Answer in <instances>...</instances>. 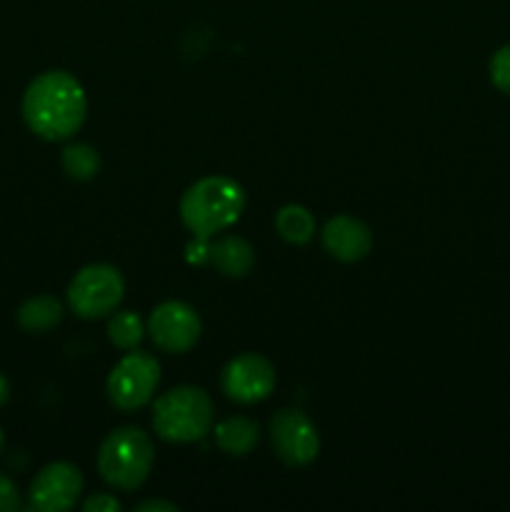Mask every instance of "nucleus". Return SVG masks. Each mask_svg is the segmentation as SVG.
I'll use <instances>...</instances> for the list:
<instances>
[{"mask_svg": "<svg viewBox=\"0 0 510 512\" xmlns=\"http://www.w3.org/2000/svg\"><path fill=\"white\" fill-rule=\"evenodd\" d=\"M88 115V95L65 70L40 73L23 95V120L38 138L68 140Z\"/></svg>", "mask_w": 510, "mask_h": 512, "instance_id": "nucleus-1", "label": "nucleus"}, {"mask_svg": "<svg viewBox=\"0 0 510 512\" xmlns=\"http://www.w3.org/2000/svg\"><path fill=\"white\" fill-rule=\"evenodd\" d=\"M245 208V190L225 175H208L190 185L180 198V220L195 240H210L238 223Z\"/></svg>", "mask_w": 510, "mask_h": 512, "instance_id": "nucleus-2", "label": "nucleus"}, {"mask_svg": "<svg viewBox=\"0 0 510 512\" xmlns=\"http://www.w3.org/2000/svg\"><path fill=\"white\" fill-rule=\"evenodd\" d=\"M155 463V448L148 433L125 425L105 435L98 448V473L113 488L138 490L148 480Z\"/></svg>", "mask_w": 510, "mask_h": 512, "instance_id": "nucleus-3", "label": "nucleus"}, {"mask_svg": "<svg viewBox=\"0 0 510 512\" xmlns=\"http://www.w3.org/2000/svg\"><path fill=\"white\" fill-rule=\"evenodd\" d=\"M153 428L165 443H198L213 428V400L195 385L168 390L155 400Z\"/></svg>", "mask_w": 510, "mask_h": 512, "instance_id": "nucleus-4", "label": "nucleus"}, {"mask_svg": "<svg viewBox=\"0 0 510 512\" xmlns=\"http://www.w3.org/2000/svg\"><path fill=\"white\" fill-rule=\"evenodd\" d=\"M125 295V280L115 265L95 263L75 273L68 288V305L78 318L98 320L115 313Z\"/></svg>", "mask_w": 510, "mask_h": 512, "instance_id": "nucleus-5", "label": "nucleus"}, {"mask_svg": "<svg viewBox=\"0 0 510 512\" xmlns=\"http://www.w3.org/2000/svg\"><path fill=\"white\" fill-rule=\"evenodd\" d=\"M160 385V363L155 355L143 350H130L128 355L118 360L108 375L105 393L108 400L123 413L138 410L150 403Z\"/></svg>", "mask_w": 510, "mask_h": 512, "instance_id": "nucleus-6", "label": "nucleus"}, {"mask_svg": "<svg viewBox=\"0 0 510 512\" xmlns=\"http://www.w3.org/2000/svg\"><path fill=\"white\" fill-rule=\"evenodd\" d=\"M270 445L273 453L283 460L285 465L303 468L310 465L320 453V435L315 430L313 420L300 410H278L270 420Z\"/></svg>", "mask_w": 510, "mask_h": 512, "instance_id": "nucleus-7", "label": "nucleus"}, {"mask_svg": "<svg viewBox=\"0 0 510 512\" xmlns=\"http://www.w3.org/2000/svg\"><path fill=\"white\" fill-rule=\"evenodd\" d=\"M148 335L163 353L180 355L188 353L200 338V315L193 305L183 300H165L158 308H153L148 318Z\"/></svg>", "mask_w": 510, "mask_h": 512, "instance_id": "nucleus-8", "label": "nucleus"}, {"mask_svg": "<svg viewBox=\"0 0 510 512\" xmlns=\"http://www.w3.org/2000/svg\"><path fill=\"white\" fill-rule=\"evenodd\" d=\"M220 388L230 400L240 405L260 403L275 388L273 363L258 353L238 355L220 373Z\"/></svg>", "mask_w": 510, "mask_h": 512, "instance_id": "nucleus-9", "label": "nucleus"}, {"mask_svg": "<svg viewBox=\"0 0 510 512\" xmlns=\"http://www.w3.org/2000/svg\"><path fill=\"white\" fill-rule=\"evenodd\" d=\"M83 473L73 463H50L30 483V510L65 512L73 510L83 493Z\"/></svg>", "mask_w": 510, "mask_h": 512, "instance_id": "nucleus-10", "label": "nucleus"}, {"mask_svg": "<svg viewBox=\"0 0 510 512\" xmlns=\"http://www.w3.org/2000/svg\"><path fill=\"white\" fill-rule=\"evenodd\" d=\"M323 248L340 263H358L373 248V233L353 215H335L323 228Z\"/></svg>", "mask_w": 510, "mask_h": 512, "instance_id": "nucleus-11", "label": "nucleus"}, {"mask_svg": "<svg viewBox=\"0 0 510 512\" xmlns=\"http://www.w3.org/2000/svg\"><path fill=\"white\" fill-rule=\"evenodd\" d=\"M205 260L215 265V270H220L225 278H243L253 268L255 250L245 238L225 235V238L205 245Z\"/></svg>", "mask_w": 510, "mask_h": 512, "instance_id": "nucleus-12", "label": "nucleus"}, {"mask_svg": "<svg viewBox=\"0 0 510 512\" xmlns=\"http://www.w3.org/2000/svg\"><path fill=\"white\" fill-rule=\"evenodd\" d=\"M215 443L230 458H245L258 445V425L245 415H233L215 425Z\"/></svg>", "mask_w": 510, "mask_h": 512, "instance_id": "nucleus-13", "label": "nucleus"}, {"mask_svg": "<svg viewBox=\"0 0 510 512\" xmlns=\"http://www.w3.org/2000/svg\"><path fill=\"white\" fill-rule=\"evenodd\" d=\"M15 318H18V325L25 333H48L63 320V303L53 295H33V298L20 305Z\"/></svg>", "mask_w": 510, "mask_h": 512, "instance_id": "nucleus-14", "label": "nucleus"}, {"mask_svg": "<svg viewBox=\"0 0 510 512\" xmlns=\"http://www.w3.org/2000/svg\"><path fill=\"white\" fill-rule=\"evenodd\" d=\"M275 230L290 245H305L315 235V218L305 205H285L275 215Z\"/></svg>", "mask_w": 510, "mask_h": 512, "instance_id": "nucleus-15", "label": "nucleus"}, {"mask_svg": "<svg viewBox=\"0 0 510 512\" xmlns=\"http://www.w3.org/2000/svg\"><path fill=\"white\" fill-rule=\"evenodd\" d=\"M60 163L68 178L73 180H93L100 173V155L93 145L73 143L63 150Z\"/></svg>", "mask_w": 510, "mask_h": 512, "instance_id": "nucleus-16", "label": "nucleus"}, {"mask_svg": "<svg viewBox=\"0 0 510 512\" xmlns=\"http://www.w3.org/2000/svg\"><path fill=\"white\" fill-rule=\"evenodd\" d=\"M145 333H148V330H145L143 320H140V315L133 313V310H120V313H115L108 323V340L120 350L138 348Z\"/></svg>", "mask_w": 510, "mask_h": 512, "instance_id": "nucleus-17", "label": "nucleus"}, {"mask_svg": "<svg viewBox=\"0 0 510 512\" xmlns=\"http://www.w3.org/2000/svg\"><path fill=\"white\" fill-rule=\"evenodd\" d=\"M488 73L490 83H493L500 93L510 95V43L495 50L493 58H490Z\"/></svg>", "mask_w": 510, "mask_h": 512, "instance_id": "nucleus-18", "label": "nucleus"}, {"mask_svg": "<svg viewBox=\"0 0 510 512\" xmlns=\"http://www.w3.org/2000/svg\"><path fill=\"white\" fill-rule=\"evenodd\" d=\"M20 510V493L10 478L0 473V512Z\"/></svg>", "mask_w": 510, "mask_h": 512, "instance_id": "nucleus-19", "label": "nucleus"}, {"mask_svg": "<svg viewBox=\"0 0 510 512\" xmlns=\"http://www.w3.org/2000/svg\"><path fill=\"white\" fill-rule=\"evenodd\" d=\"M120 508H123V505H120L118 500H115L113 495H108V493L90 495V498L83 503L85 512H118Z\"/></svg>", "mask_w": 510, "mask_h": 512, "instance_id": "nucleus-20", "label": "nucleus"}, {"mask_svg": "<svg viewBox=\"0 0 510 512\" xmlns=\"http://www.w3.org/2000/svg\"><path fill=\"white\" fill-rule=\"evenodd\" d=\"M135 510H138V512H155V510L175 512V510H178V505L170 503V500H145V503H140Z\"/></svg>", "mask_w": 510, "mask_h": 512, "instance_id": "nucleus-21", "label": "nucleus"}, {"mask_svg": "<svg viewBox=\"0 0 510 512\" xmlns=\"http://www.w3.org/2000/svg\"><path fill=\"white\" fill-rule=\"evenodd\" d=\"M8 398H10V383L5 375H0V405L8 403Z\"/></svg>", "mask_w": 510, "mask_h": 512, "instance_id": "nucleus-22", "label": "nucleus"}, {"mask_svg": "<svg viewBox=\"0 0 510 512\" xmlns=\"http://www.w3.org/2000/svg\"><path fill=\"white\" fill-rule=\"evenodd\" d=\"M3 448H5V433L3 428H0V453H3Z\"/></svg>", "mask_w": 510, "mask_h": 512, "instance_id": "nucleus-23", "label": "nucleus"}]
</instances>
